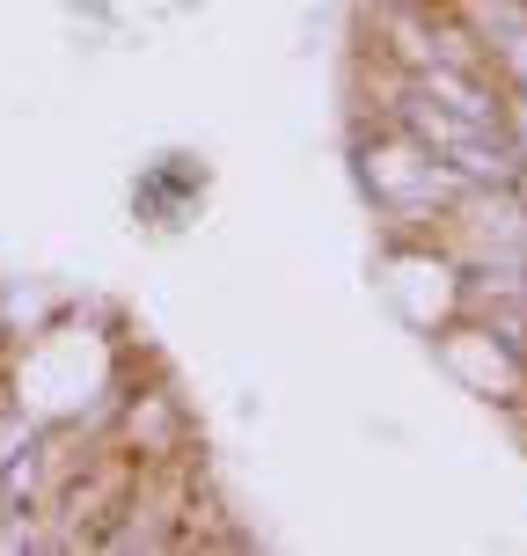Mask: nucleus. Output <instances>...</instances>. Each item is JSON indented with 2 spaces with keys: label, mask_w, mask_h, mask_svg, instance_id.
Returning <instances> with one entry per match:
<instances>
[]
</instances>
